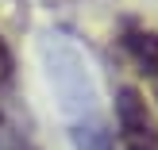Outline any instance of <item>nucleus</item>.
<instances>
[{"instance_id":"f257e3e1","label":"nucleus","mask_w":158,"mask_h":150,"mask_svg":"<svg viewBox=\"0 0 158 150\" xmlns=\"http://www.w3.org/2000/svg\"><path fill=\"white\" fill-rule=\"evenodd\" d=\"M46 62H50V85L62 96V112L69 116L73 150H116L108 120L100 116L97 85H93V77H89L85 58L66 39H50V43H46Z\"/></svg>"},{"instance_id":"f03ea898","label":"nucleus","mask_w":158,"mask_h":150,"mask_svg":"<svg viewBox=\"0 0 158 150\" xmlns=\"http://www.w3.org/2000/svg\"><path fill=\"white\" fill-rule=\"evenodd\" d=\"M116 127H120L123 150H158V120L147 96L131 85H123L116 92Z\"/></svg>"},{"instance_id":"7ed1b4c3","label":"nucleus","mask_w":158,"mask_h":150,"mask_svg":"<svg viewBox=\"0 0 158 150\" xmlns=\"http://www.w3.org/2000/svg\"><path fill=\"white\" fill-rule=\"evenodd\" d=\"M123 50L135 62V69L147 77L151 92L158 96V31L151 27H127L123 31Z\"/></svg>"},{"instance_id":"20e7f679","label":"nucleus","mask_w":158,"mask_h":150,"mask_svg":"<svg viewBox=\"0 0 158 150\" xmlns=\"http://www.w3.org/2000/svg\"><path fill=\"white\" fill-rule=\"evenodd\" d=\"M8 73H12V50H8V43L0 39V85L8 81Z\"/></svg>"},{"instance_id":"39448f33","label":"nucleus","mask_w":158,"mask_h":150,"mask_svg":"<svg viewBox=\"0 0 158 150\" xmlns=\"http://www.w3.org/2000/svg\"><path fill=\"white\" fill-rule=\"evenodd\" d=\"M0 150H35V146H31V143H19V139H12V143H4Z\"/></svg>"}]
</instances>
